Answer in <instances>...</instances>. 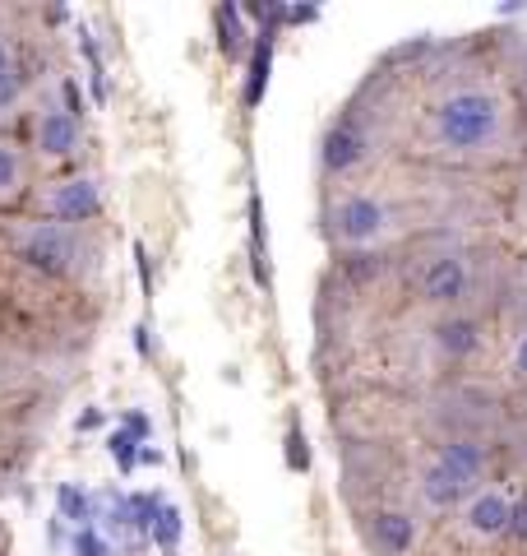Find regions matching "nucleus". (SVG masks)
<instances>
[{"label": "nucleus", "instance_id": "19", "mask_svg": "<svg viewBox=\"0 0 527 556\" xmlns=\"http://www.w3.org/2000/svg\"><path fill=\"white\" fill-rule=\"evenodd\" d=\"M139 450H144V441H134L130 431H120V427H116L112 437H107V455L116 459V468H120V473H126V478H130L134 468H139Z\"/></svg>", "mask_w": 527, "mask_h": 556}, {"label": "nucleus", "instance_id": "7", "mask_svg": "<svg viewBox=\"0 0 527 556\" xmlns=\"http://www.w3.org/2000/svg\"><path fill=\"white\" fill-rule=\"evenodd\" d=\"M28 204L38 208V218H56V223H75V228H93L107 208L102 181L93 172H65V177H47L38 190H28Z\"/></svg>", "mask_w": 527, "mask_h": 556}, {"label": "nucleus", "instance_id": "1", "mask_svg": "<svg viewBox=\"0 0 527 556\" xmlns=\"http://www.w3.org/2000/svg\"><path fill=\"white\" fill-rule=\"evenodd\" d=\"M416 153L445 167H500L523 153V102L481 65L430 75L416 108Z\"/></svg>", "mask_w": 527, "mask_h": 556}, {"label": "nucleus", "instance_id": "14", "mask_svg": "<svg viewBox=\"0 0 527 556\" xmlns=\"http://www.w3.org/2000/svg\"><path fill=\"white\" fill-rule=\"evenodd\" d=\"M56 519H65L69 529H93L98 525V496L79 482H61L56 486Z\"/></svg>", "mask_w": 527, "mask_h": 556}, {"label": "nucleus", "instance_id": "29", "mask_svg": "<svg viewBox=\"0 0 527 556\" xmlns=\"http://www.w3.org/2000/svg\"><path fill=\"white\" fill-rule=\"evenodd\" d=\"M93 427H102V413H98V408H88V413L79 417V431H93Z\"/></svg>", "mask_w": 527, "mask_h": 556}, {"label": "nucleus", "instance_id": "6", "mask_svg": "<svg viewBox=\"0 0 527 556\" xmlns=\"http://www.w3.org/2000/svg\"><path fill=\"white\" fill-rule=\"evenodd\" d=\"M380 144H384L380 121L365 116L361 102L343 108L338 116L329 121V130H324V139H320V172H324V181H329V186L361 181L365 172L375 167Z\"/></svg>", "mask_w": 527, "mask_h": 556}, {"label": "nucleus", "instance_id": "31", "mask_svg": "<svg viewBox=\"0 0 527 556\" xmlns=\"http://www.w3.org/2000/svg\"><path fill=\"white\" fill-rule=\"evenodd\" d=\"M523 204H527V177H523Z\"/></svg>", "mask_w": 527, "mask_h": 556}, {"label": "nucleus", "instance_id": "28", "mask_svg": "<svg viewBox=\"0 0 527 556\" xmlns=\"http://www.w3.org/2000/svg\"><path fill=\"white\" fill-rule=\"evenodd\" d=\"M518 102H523V112H527V56H523V65H518Z\"/></svg>", "mask_w": 527, "mask_h": 556}, {"label": "nucleus", "instance_id": "9", "mask_svg": "<svg viewBox=\"0 0 527 556\" xmlns=\"http://www.w3.org/2000/svg\"><path fill=\"white\" fill-rule=\"evenodd\" d=\"M357 533L371 556H412L421 547V515L416 506H371L361 510Z\"/></svg>", "mask_w": 527, "mask_h": 556}, {"label": "nucleus", "instance_id": "30", "mask_svg": "<svg viewBox=\"0 0 527 556\" xmlns=\"http://www.w3.org/2000/svg\"><path fill=\"white\" fill-rule=\"evenodd\" d=\"M139 464H163V450H157V445H144V450H139Z\"/></svg>", "mask_w": 527, "mask_h": 556}, {"label": "nucleus", "instance_id": "26", "mask_svg": "<svg viewBox=\"0 0 527 556\" xmlns=\"http://www.w3.org/2000/svg\"><path fill=\"white\" fill-rule=\"evenodd\" d=\"M320 20V5H292L287 10V24H314Z\"/></svg>", "mask_w": 527, "mask_h": 556}, {"label": "nucleus", "instance_id": "25", "mask_svg": "<svg viewBox=\"0 0 527 556\" xmlns=\"http://www.w3.org/2000/svg\"><path fill=\"white\" fill-rule=\"evenodd\" d=\"M134 269H139V288H144V298L153 302V265H149V247H144V241H134Z\"/></svg>", "mask_w": 527, "mask_h": 556}, {"label": "nucleus", "instance_id": "23", "mask_svg": "<svg viewBox=\"0 0 527 556\" xmlns=\"http://www.w3.org/2000/svg\"><path fill=\"white\" fill-rule=\"evenodd\" d=\"M61 108L75 116V121H83V112H88V98H83V89H79V79H61Z\"/></svg>", "mask_w": 527, "mask_h": 556}, {"label": "nucleus", "instance_id": "5", "mask_svg": "<svg viewBox=\"0 0 527 556\" xmlns=\"http://www.w3.org/2000/svg\"><path fill=\"white\" fill-rule=\"evenodd\" d=\"M477 288H481V265L477 251L463 247V241H439L412 269V298L426 311H435V316L472 311L477 306Z\"/></svg>", "mask_w": 527, "mask_h": 556}, {"label": "nucleus", "instance_id": "22", "mask_svg": "<svg viewBox=\"0 0 527 556\" xmlns=\"http://www.w3.org/2000/svg\"><path fill=\"white\" fill-rule=\"evenodd\" d=\"M120 431H130L134 441H144V445H153V422H149V413L144 408H130V413H120V422H116Z\"/></svg>", "mask_w": 527, "mask_h": 556}, {"label": "nucleus", "instance_id": "21", "mask_svg": "<svg viewBox=\"0 0 527 556\" xmlns=\"http://www.w3.org/2000/svg\"><path fill=\"white\" fill-rule=\"evenodd\" d=\"M509 376H514V386L527 390V320L514 329V339H509Z\"/></svg>", "mask_w": 527, "mask_h": 556}, {"label": "nucleus", "instance_id": "15", "mask_svg": "<svg viewBox=\"0 0 527 556\" xmlns=\"http://www.w3.org/2000/svg\"><path fill=\"white\" fill-rule=\"evenodd\" d=\"M28 186V153L14 139H0V200H20Z\"/></svg>", "mask_w": 527, "mask_h": 556}, {"label": "nucleus", "instance_id": "18", "mask_svg": "<svg viewBox=\"0 0 527 556\" xmlns=\"http://www.w3.org/2000/svg\"><path fill=\"white\" fill-rule=\"evenodd\" d=\"M181 510H176V506H163V515H157L153 519V533H149V543L153 547H163V556L167 552H176V543H181Z\"/></svg>", "mask_w": 527, "mask_h": 556}, {"label": "nucleus", "instance_id": "13", "mask_svg": "<svg viewBox=\"0 0 527 556\" xmlns=\"http://www.w3.org/2000/svg\"><path fill=\"white\" fill-rule=\"evenodd\" d=\"M273 47H278V33H255V51H250V70H245V112H255L264 102V89H269V70H273Z\"/></svg>", "mask_w": 527, "mask_h": 556}, {"label": "nucleus", "instance_id": "4", "mask_svg": "<svg viewBox=\"0 0 527 556\" xmlns=\"http://www.w3.org/2000/svg\"><path fill=\"white\" fill-rule=\"evenodd\" d=\"M10 251L24 260L28 269H38L61 283H83L98 274L102 247L93 228H75V223L56 218H14L10 223Z\"/></svg>", "mask_w": 527, "mask_h": 556}, {"label": "nucleus", "instance_id": "27", "mask_svg": "<svg viewBox=\"0 0 527 556\" xmlns=\"http://www.w3.org/2000/svg\"><path fill=\"white\" fill-rule=\"evenodd\" d=\"M14 65H20V56H14V42L0 38V75H5V70H14Z\"/></svg>", "mask_w": 527, "mask_h": 556}, {"label": "nucleus", "instance_id": "10", "mask_svg": "<svg viewBox=\"0 0 527 556\" xmlns=\"http://www.w3.org/2000/svg\"><path fill=\"white\" fill-rule=\"evenodd\" d=\"M486 320L481 311H449V316H435L430 329H426V343L435 362H445V367H467V362H477V353L486 348Z\"/></svg>", "mask_w": 527, "mask_h": 556}, {"label": "nucleus", "instance_id": "11", "mask_svg": "<svg viewBox=\"0 0 527 556\" xmlns=\"http://www.w3.org/2000/svg\"><path fill=\"white\" fill-rule=\"evenodd\" d=\"M28 139H33V159L69 163L83 144V130L61 102H38V108H33V121H28Z\"/></svg>", "mask_w": 527, "mask_h": 556}, {"label": "nucleus", "instance_id": "8", "mask_svg": "<svg viewBox=\"0 0 527 556\" xmlns=\"http://www.w3.org/2000/svg\"><path fill=\"white\" fill-rule=\"evenodd\" d=\"M514 501L518 492H509L500 482H486L481 492H472L459 510H453V529H459L472 547H496L509 543V525H514Z\"/></svg>", "mask_w": 527, "mask_h": 556}, {"label": "nucleus", "instance_id": "2", "mask_svg": "<svg viewBox=\"0 0 527 556\" xmlns=\"http://www.w3.org/2000/svg\"><path fill=\"white\" fill-rule=\"evenodd\" d=\"M324 241L343 255H371L402 241L412 232V208L402 204L389 186L375 181H347L329 186L320 204Z\"/></svg>", "mask_w": 527, "mask_h": 556}, {"label": "nucleus", "instance_id": "12", "mask_svg": "<svg viewBox=\"0 0 527 556\" xmlns=\"http://www.w3.org/2000/svg\"><path fill=\"white\" fill-rule=\"evenodd\" d=\"M214 24H218V51L227 61H250V51H255V33L245 28V14H241V5H218L214 10Z\"/></svg>", "mask_w": 527, "mask_h": 556}, {"label": "nucleus", "instance_id": "24", "mask_svg": "<svg viewBox=\"0 0 527 556\" xmlns=\"http://www.w3.org/2000/svg\"><path fill=\"white\" fill-rule=\"evenodd\" d=\"M509 543H514L518 552H527V486H523L518 501H514V525H509Z\"/></svg>", "mask_w": 527, "mask_h": 556}, {"label": "nucleus", "instance_id": "3", "mask_svg": "<svg viewBox=\"0 0 527 556\" xmlns=\"http://www.w3.org/2000/svg\"><path fill=\"white\" fill-rule=\"evenodd\" d=\"M490 482V445L481 437H445L416 464V515H453L472 492Z\"/></svg>", "mask_w": 527, "mask_h": 556}, {"label": "nucleus", "instance_id": "20", "mask_svg": "<svg viewBox=\"0 0 527 556\" xmlns=\"http://www.w3.org/2000/svg\"><path fill=\"white\" fill-rule=\"evenodd\" d=\"M69 552H75V556H120V547H116L98 525H93V529H79L75 543H69Z\"/></svg>", "mask_w": 527, "mask_h": 556}, {"label": "nucleus", "instance_id": "16", "mask_svg": "<svg viewBox=\"0 0 527 556\" xmlns=\"http://www.w3.org/2000/svg\"><path fill=\"white\" fill-rule=\"evenodd\" d=\"M283 464H287V473H310V441L296 417L287 422V437H283Z\"/></svg>", "mask_w": 527, "mask_h": 556}, {"label": "nucleus", "instance_id": "17", "mask_svg": "<svg viewBox=\"0 0 527 556\" xmlns=\"http://www.w3.org/2000/svg\"><path fill=\"white\" fill-rule=\"evenodd\" d=\"M24 93H28V79H24V65H14L0 75V121H10L14 112L24 108Z\"/></svg>", "mask_w": 527, "mask_h": 556}]
</instances>
